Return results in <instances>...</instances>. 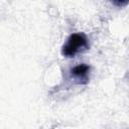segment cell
Here are the masks:
<instances>
[{
  "instance_id": "1",
  "label": "cell",
  "mask_w": 129,
  "mask_h": 129,
  "mask_svg": "<svg viewBox=\"0 0 129 129\" xmlns=\"http://www.w3.org/2000/svg\"><path fill=\"white\" fill-rule=\"evenodd\" d=\"M89 47L88 38L84 33H73L61 47V53L66 57H74Z\"/></svg>"
},
{
  "instance_id": "2",
  "label": "cell",
  "mask_w": 129,
  "mask_h": 129,
  "mask_svg": "<svg viewBox=\"0 0 129 129\" xmlns=\"http://www.w3.org/2000/svg\"><path fill=\"white\" fill-rule=\"evenodd\" d=\"M90 73V67L86 63H80L76 67H74L71 70V76L79 81L81 84H86L88 82V75Z\"/></svg>"
},
{
  "instance_id": "3",
  "label": "cell",
  "mask_w": 129,
  "mask_h": 129,
  "mask_svg": "<svg viewBox=\"0 0 129 129\" xmlns=\"http://www.w3.org/2000/svg\"><path fill=\"white\" fill-rule=\"evenodd\" d=\"M114 4H116V5H119V6H124V5H126V4H128V1H125V2H113Z\"/></svg>"
}]
</instances>
